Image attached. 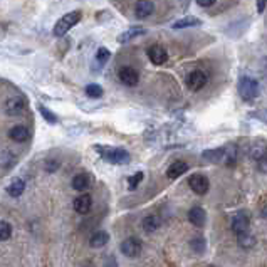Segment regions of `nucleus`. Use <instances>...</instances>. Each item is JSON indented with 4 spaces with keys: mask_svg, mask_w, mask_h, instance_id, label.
<instances>
[{
    "mask_svg": "<svg viewBox=\"0 0 267 267\" xmlns=\"http://www.w3.org/2000/svg\"><path fill=\"white\" fill-rule=\"evenodd\" d=\"M118 79L121 81L124 86L133 87V86L138 84V81H140V76H138L136 69L126 66V67H121V69L118 71Z\"/></svg>",
    "mask_w": 267,
    "mask_h": 267,
    "instance_id": "0eeeda50",
    "label": "nucleus"
},
{
    "mask_svg": "<svg viewBox=\"0 0 267 267\" xmlns=\"http://www.w3.org/2000/svg\"><path fill=\"white\" fill-rule=\"evenodd\" d=\"M188 220H190L195 227H204L207 222V212L202 209V207H193V209L188 212Z\"/></svg>",
    "mask_w": 267,
    "mask_h": 267,
    "instance_id": "ddd939ff",
    "label": "nucleus"
},
{
    "mask_svg": "<svg viewBox=\"0 0 267 267\" xmlns=\"http://www.w3.org/2000/svg\"><path fill=\"white\" fill-rule=\"evenodd\" d=\"M98 153L103 156L106 162L113 165H126L130 163L131 156L126 150L123 148H113V146H98Z\"/></svg>",
    "mask_w": 267,
    "mask_h": 267,
    "instance_id": "f257e3e1",
    "label": "nucleus"
},
{
    "mask_svg": "<svg viewBox=\"0 0 267 267\" xmlns=\"http://www.w3.org/2000/svg\"><path fill=\"white\" fill-rule=\"evenodd\" d=\"M109 57H111V52H109L106 47H101V49H98V52H96V59H98V62L101 66H104V64L109 61Z\"/></svg>",
    "mask_w": 267,
    "mask_h": 267,
    "instance_id": "cd10ccee",
    "label": "nucleus"
},
{
    "mask_svg": "<svg viewBox=\"0 0 267 267\" xmlns=\"http://www.w3.org/2000/svg\"><path fill=\"white\" fill-rule=\"evenodd\" d=\"M190 188L197 195H205L210 188V182L205 175H192L190 177Z\"/></svg>",
    "mask_w": 267,
    "mask_h": 267,
    "instance_id": "6e6552de",
    "label": "nucleus"
},
{
    "mask_svg": "<svg viewBox=\"0 0 267 267\" xmlns=\"http://www.w3.org/2000/svg\"><path fill=\"white\" fill-rule=\"evenodd\" d=\"M153 10L155 5L151 0H138L135 5V15L138 19H146V17H150L153 13Z\"/></svg>",
    "mask_w": 267,
    "mask_h": 267,
    "instance_id": "9b49d317",
    "label": "nucleus"
},
{
    "mask_svg": "<svg viewBox=\"0 0 267 267\" xmlns=\"http://www.w3.org/2000/svg\"><path fill=\"white\" fill-rule=\"evenodd\" d=\"M25 109V101L20 96H10L5 101V113L8 116H19Z\"/></svg>",
    "mask_w": 267,
    "mask_h": 267,
    "instance_id": "423d86ee",
    "label": "nucleus"
},
{
    "mask_svg": "<svg viewBox=\"0 0 267 267\" xmlns=\"http://www.w3.org/2000/svg\"><path fill=\"white\" fill-rule=\"evenodd\" d=\"M266 10V0H257V12L264 13Z\"/></svg>",
    "mask_w": 267,
    "mask_h": 267,
    "instance_id": "7c9ffc66",
    "label": "nucleus"
},
{
    "mask_svg": "<svg viewBox=\"0 0 267 267\" xmlns=\"http://www.w3.org/2000/svg\"><path fill=\"white\" fill-rule=\"evenodd\" d=\"M143 172H138V173H135V175H131L130 178H128V188L130 190H136L138 188V185L141 183V180H143Z\"/></svg>",
    "mask_w": 267,
    "mask_h": 267,
    "instance_id": "a878e982",
    "label": "nucleus"
},
{
    "mask_svg": "<svg viewBox=\"0 0 267 267\" xmlns=\"http://www.w3.org/2000/svg\"><path fill=\"white\" fill-rule=\"evenodd\" d=\"M202 22L199 19H182L178 22H175L173 24V29H185V27H195V25H200Z\"/></svg>",
    "mask_w": 267,
    "mask_h": 267,
    "instance_id": "393cba45",
    "label": "nucleus"
},
{
    "mask_svg": "<svg viewBox=\"0 0 267 267\" xmlns=\"http://www.w3.org/2000/svg\"><path fill=\"white\" fill-rule=\"evenodd\" d=\"M109 242V236H108V232H104V230H99V232H96L93 237H91V247L93 249H101V247H104L106 244Z\"/></svg>",
    "mask_w": 267,
    "mask_h": 267,
    "instance_id": "a211bd4d",
    "label": "nucleus"
},
{
    "mask_svg": "<svg viewBox=\"0 0 267 267\" xmlns=\"http://www.w3.org/2000/svg\"><path fill=\"white\" fill-rule=\"evenodd\" d=\"M86 94L89 96V98H93V99H98V98H101V96L104 94V91H103V87H101L99 84H87L86 86Z\"/></svg>",
    "mask_w": 267,
    "mask_h": 267,
    "instance_id": "4be33fe9",
    "label": "nucleus"
},
{
    "mask_svg": "<svg viewBox=\"0 0 267 267\" xmlns=\"http://www.w3.org/2000/svg\"><path fill=\"white\" fill-rule=\"evenodd\" d=\"M72 205H74V210L79 215H86V214H89L91 209H93V199H91L89 193H81L79 197L74 199V204Z\"/></svg>",
    "mask_w": 267,
    "mask_h": 267,
    "instance_id": "1a4fd4ad",
    "label": "nucleus"
},
{
    "mask_svg": "<svg viewBox=\"0 0 267 267\" xmlns=\"http://www.w3.org/2000/svg\"><path fill=\"white\" fill-rule=\"evenodd\" d=\"M190 247H192L195 252L202 254V252L205 251V241H204V239H193V241L190 242Z\"/></svg>",
    "mask_w": 267,
    "mask_h": 267,
    "instance_id": "c85d7f7f",
    "label": "nucleus"
},
{
    "mask_svg": "<svg viewBox=\"0 0 267 267\" xmlns=\"http://www.w3.org/2000/svg\"><path fill=\"white\" fill-rule=\"evenodd\" d=\"M239 244H241V247H246V249H249V247H252L256 244V241H254V237L252 236H249V232H244V234H239Z\"/></svg>",
    "mask_w": 267,
    "mask_h": 267,
    "instance_id": "bb28decb",
    "label": "nucleus"
},
{
    "mask_svg": "<svg viewBox=\"0 0 267 267\" xmlns=\"http://www.w3.org/2000/svg\"><path fill=\"white\" fill-rule=\"evenodd\" d=\"M239 93H241V98L246 101L257 98L259 96V82L252 77H242L239 82Z\"/></svg>",
    "mask_w": 267,
    "mask_h": 267,
    "instance_id": "7ed1b4c3",
    "label": "nucleus"
},
{
    "mask_svg": "<svg viewBox=\"0 0 267 267\" xmlns=\"http://www.w3.org/2000/svg\"><path fill=\"white\" fill-rule=\"evenodd\" d=\"M39 113L42 114V118H44L49 124H56V123H57V116H56V114H54L52 111H50L49 108H45V106H42V104L39 106Z\"/></svg>",
    "mask_w": 267,
    "mask_h": 267,
    "instance_id": "b1692460",
    "label": "nucleus"
},
{
    "mask_svg": "<svg viewBox=\"0 0 267 267\" xmlns=\"http://www.w3.org/2000/svg\"><path fill=\"white\" fill-rule=\"evenodd\" d=\"M8 136L12 138L15 143H25L27 140H29V130H27L25 126H20V124H17V126L10 128V131H8Z\"/></svg>",
    "mask_w": 267,
    "mask_h": 267,
    "instance_id": "2eb2a0df",
    "label": "nucleus"
},
{
    "mask_svg": "<svg viewBox=\"0 0 267 267\" xmlns=\"http://www.w3.org/2000/svg\"><path fill=\"white\" fill-rule=\"evenodd\" d=\"M197 3L200 7H212L215 3V0H197Z\"/></svg>",
    "mask_w": 267,
    "mask_h": 267,
    "instance_id": "c756f323",
    "label": "nucleus"
},
{
    "mask_svg": "<svg viewBox=\"0 0 267 267\" xmlns=\"http://www.w3.org/2000/svg\"><path fill=\"white\" fill-rule=\"evenodd\" d=\"M148 57L155 66H162V64L168 61V52L162 45H153V47L148 49Z\"/></svg>",
    "mask_w": 267,
    "mask_h": 267,
    "instance_id": "9d476101",
    "label": "nucleus"
},
{
    "mask_svg": "<svg viewBox=\"0 0 267 267\" xmlns=\"http://www.w3.org/2000/svg\"><path fill=\"white\" fill-rule=\"evenodd\" d=\"M160 225H162V219H160L158 215H148V217H145L143 220V230L148 234L158 230Z\"/></svg>",
    "mask_w": 267,
    "mask_h": 267,
    "instance_id": "aec40b11",
    "label": "nucleus"
},
{
    "mask_svg": "<svg viewBox=\"0 0 267 267\" xmlns=\"http://www.w3.org/2000/svg\"><path fill=\"white\" fill-rule=\"evenodd\" d=\"M12 236V225L5 222V220H0V242L8 241Z\"/></svg>",
    "mask_w": 267,
    "mask_h": 267,
    "instance_id": "412c9836",
    "label": "nucleus"
},
{
    "mask_svg": "<svg viewBox=\"0 0 267 267\" xmlns=\"http://www.w3.org/2000/svg\"><path fill=\"white\" fill-rule=\"evenodd\" d=\"M207 74L204 71H193L187 77V87L190 91H200L207 86Z\"/></svg>",
    "mask_w": 267,
    "mask_h": 267,
    "instance_id": "39448f33",
    "label": "nucleus"
},
{
    "mask_svg": "<svg viewBox=\"0 0 267 267\" xmlns=\"http://www.w3.org/2000/svg\"><path fill=\"white\" fill-rule=\"evenodd\" d=\"M81 17H82L81 10H72V12L66 13V15H62L61 19L56 22V25H54V30H52L54 35H56V37H62V35H66L69 32V29H72V27L81 20Z\"/></svg>",
    "mask_w": 267,
    "mask_h": 267,
    "instance_id": "f03ea898",
    "label": "nucleus"
},
{
    "mask_svg": "<svg viewBox=\"0 0 267 267\" xmlns=\"http://www.w3.org/2000/svg\"><path fill=\"white\" fill-rule=\"evenodd\" d=\"M143 34H145L143 27H131V29H128L126 32H123V34L118 35V42L126 44V42H130L131 39L138 37V35H143Z\"/></svg>",
    "mask_w": 267,
    "mask_h": 267,
    "instance_id": "f3484780",
    "label": "nucleus"
},
{
    "mask_svg": "<svg viewBox=\"0 0 267 267\" xmlns=\"http://www.w3.org/2000/svg\"><path fill=\"white\" fill-rule=\"evenodd\" d=\"M204 158L207 160V162H210V163H217L220 158L224 156V150H209V151H205L204 155Z\"/></svg>",
    "mask_w": 267,
    "mask_h": 267,
    "instance_id": "5701e85b",
    "label": "nucleus"
},
{
    "mask_svg": "<svg viewBox=\"0 0 267 267\" xmlns=\"http://www.w3.org/2000/svg\"><path fill=\"white\" fill-rule=\"evenodd\" d=\"M91 185V177L87 173H77L74 178H72V188L77 192L87 190Z\"/></svg>",
    "mask_w": 267,
    "mask_h": 267,
    "instance_id": "dca6fc26",
    "label": "nucleus"
},
{
    "mask_svg": "<svg viewBox=\"0 0 267 267\" xmlns=\"http://www.w3.org/2000/svg\"><path fill=\"white\" fill-rule=\"evenodd\" d=\"M232 229H234V232H236L237 236H239V234L249 232V217H247V214H244V212H239V214L234 215Z\"/></svg>",
    "mask_w": 267,
    "mask_h": 267,
    "instance_id": "f8f14e48",
    "label": "nucleus"
},
{
    "mask_svg": "<svg viewBox=\"0 0 267 267\" xmlns=\"http://www.w3.org/2000/svg\"><path fill=\"white\" fill-rule=\"evenodd\" d=\"M141 251H143V246H141L140 239H136V237H128L126 241H123L121 244V252L128 259H136V257L141 254Z\"/></svg>",
    "mask_w": 267,
    "mask_h": 267,
    "instance_id": "20e7f679",
    "label": "nucleus"
},
{
    "mask_svg": "<svg viewBox=\"0 0 267 267\" xmlns=\"http://www.w3.org/2000/svg\"><path fill=\"white\" fill-rule=\"evenodd\" d=\"M24 190H25V182L22 180V178H17L15 182H12L10 185L7 187V193L10 197H13V199L20 197L22 193H24Z\"/></svg>",
    "mask_w": 267,
    "mask_h": 267,
    "instance_id": "6ab92c4d",
    "label": "nucleus"
},
{
    "mask_svg": "<svg viewBox=\"0 0 267 267\" xmlns=\"http://www.w3.org/2000/svg\"><path fill=\"white\" fill-rule=\"evenodd\" d=\"M188 172V165L185 162H182V160H177V162H173L172 165L168 167L167 170V177L170 180H175V178L182 177L183 173Z\"/></svg>",
    "mask_w": 267,
    "mask_h": 267,
    "instance_id": "4468645a",
    "label": "nucleus"
}]
</instances>
